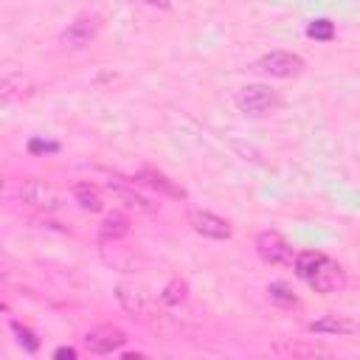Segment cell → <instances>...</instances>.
<instances>
[{
	"label": "cell",
	"instance_id": "cell-1",
	"mask_svg": "<svg viewBox=\"0 0 360 360\" xmlns=\"http://www.w3.org/2000/svg\"><path fill=\"white\" fill-rule=\"evenodd\" d=\"M14 197L22 200L25 205L31 208H42V211H53L59 205V194L51 183L39 180V177H28V180H20L17 188H14Z\"/></svg>",
	"mask_w": 360,
	"mask_h": 360
},
{
	"label": "cell",
	"instance_id": "cell-2",
	"mask_svg": "<svg viewBox=\"0 0 360 360\" xmlns=\"http://www.w3.org/2000/svg\"><path fill=\"white\" fill-rule=\"evenodd\" d=\"M98 28H101V17H98V14H93V11L76 14V17L68 22V28L59 34V42H62L65 48H84V45H90V42L96 39Z\"/></svg>",
	"mask_w": 360,
	"mask_h": 360
},
{
	"label": "cell",
	"instance_id": "cell-3",
	"mask_svg": "<svg viewBox=\"0 0 360 360\" xmlns=\"http://www.w3.org/2000/svg\"><path fill=\"white\" fill-rule=\"evenodd\" d=\"M256 250H259V256H262L267 264L290 267L292 259H295L292 245H290L278 231H262V233L256 236Z\"/></svg>",
	"mask_w": 360,
	"mask_h": 360
},
{
	"label": "cell",
	"instance_id": "cell-4",
	"mask_svg": "<svg viewBox=\"0 0 360 360\" xmlns=\"http://www.w3.org/2000/svg\"><path fill=\"white\" fill-rule=\"evenodd\" d=\"M307 284L315 290V292H338V290H343L346 287V270L338 264V262H332V259H321V264L312 270V276L307 278Z\"/></svg>",
	"mask_w": 360,
	"mask_h": 360
},
{
	"label": "cell",
	"instance_id": "cell-5",
	"mask_svg": "<svg viewBox=\"0 0 360 360\" xmlns=\"http://www.w3.org/2000/svg\"><path fill=\"white\" fill-rule=\"evenodd\" d=\"M127 343V335L118 326H93L84 332V349L93 354H112Z\"/></svg>",
	"mask_w": 360,
	"mask_h": 360
},
{
	"label": "cell",
	"instance_id": "cell-6",
	"mask_svg": "<svg viewBox=\"0 0 360 360\" xmlns=\"http://www.w3.org/2000/svg\"><path fill=\"white\" fill-rule=\"evenodd\" d=\"M259 70H264L276 79H290V76H298L304 70V59L298 53H290V51H270L259 59Z\"/></svg>",
	"mask_w": 360,
	"mask_h": 360
},
{
	"label": "cell",
	"instance_id": "cell-7",
	"mask_svg": "<svg viewBox=\"0 0 360 360\" xmlns=\"http://www.w3.org/2000/svg\"><path fill=\"white\" fill-rule=\"evenodd\" d=\"M276 104V93L264 84H248L236 93V107L248 115H262L264 110H270Z\"/></svg>",
	"mask_w": 360,
	"mask_h": 360
},
{
	"label": "cell",
	"instance_id": "cell-8",
	"mask_svg": "<svg viewBox=\"0 0 360 360\" xmlns=\"http://www.w3.org/2000/svg\"><path fill=\"white\" fill-rule=\"evenodd\" d=\"M188 225H191L200 236H208V239H228V236H231V225H228L222 217H217V214H211V211H202V208L188 211Z\"/></svg>",
	"mask_w": 360,
	"mask_h": 360
},
{
	"label": "cell",
	"instance_id": "cell-9",
	"mask_svg": "<svg viewBox=\"0 0 360 360\" xmlns=\"http://www.w3.org/2000/svg\"><path fill=\"white\" fill-rule=\"evenodd\" d=\"M135 180H138L141 186H146V188L163 194V197H174V200H183V197H186V188L177 186L174 180H169L166 174H160L158 169H141V172L135 174Z\"/></svg>",
	"mask_w": 360,
	"mask_h": 360
},
{
	"label": "cell",
	"instance_id": "cell-10",
	"mask_svg": "<svg viewBox=\"0 0 360 360\" xmlns=\"http://www.w3.org/2000/svg\"><path fill=\"white\" fill-rule=\"evenodd\" d=\"M107 191L112 194V197H118L127 208H132V211H141V214H152L158 205L155 202H149L143 194H138L135 188H129L127 183H121V180H110L107 183Z\"/></svg>",
	"mask_w": 360,
	"mask_h": 360
},
{
	"label": "cell",
	"instance_id": "cell-11",
	"mask_svg": "<svg viewBox=\"0 0 360 360\" xmlns=\"http://www.w3.org/2000/svg\"><path fill=\"white\" fill-rule=\"evenodd\" d=\"M309 332H315V335H352V332H357V326L349 318L323 315V318H318V321L309 323Z\"/></svg>",
	"mask_w": 360,
	"mask_h": 360
},
{
	"label": "cell",
	"instance_id": "cell-12",
	"mask_svg": "<svg viewBox=\"0 0 360 360\" xmlns=\"http://www.w3.org/2000/svg\"><path fill=\"white\" fill-rule=\"evenodd\" d=\"M98 233H101V242H118V239H124L129 233V219L121 211H112V214L104 217Z\"/></svg>",
	"mask_w": 360,
	"mask_h": 360
},
{
	"label": "cell",
	"instance_id": "cell-13",
	"mask_svg": "<svg viewBox=\"0 0 360 360\" xmlns=\"http://www.w3.org/2000/svg\"><path fill=\"white\" fill-rule=\"evenodd\" d=\"M73 200L79 202L82 211H90V214H96V211L104 208V200H101V194H98V188L93 183H79L73 188Z\"/></svg>",
	"mask_w": 360,
	"mask_h": 360
},
{
	"label": "cell",
	"instance_id": "cell-14",
	"mask_svg": "<svg viewBox=\"0 0 360 360\" xmlns=\"http://www.w3.org/2000/svg\"><path fill=\"white\" fill-rule=\"evenodd\" d=\"M28 87H31L28 76H22V73L6 76V79H0V101H17L28 93Z\"/></svg>",
	"mask_w": 360,
	"mask_h": 360
},
{
	"label": "cell",
	"instance_id": "cell-15",
	"mask_svg": "<svg viewBox=\"0 0 360 360\" xmlns=\"http://www.w3.org/2000/svg\"><path fill=\"white\" fill-rule=\"evenodd\" d=\"M276 352L287 357H332V352L321 343H281L276 346Z\"/></svg>",
	"mask_w": 360,
	"mask_h": 360
},
{
	"label": "cell",
	"instance_id": "cell-16",
	"mask_svg": "<svg viewBox=\"0 0 360 360\" xmlns=\"http://www.w3.org/2000/svg\"><path fill=\"white\" fill-rule=\"evenodd\" d=\"M321 259H323V253H318V250H304V253H295V259H292V264H295V273L307 281L309 276H312V270L321 264Z\"/></svg>",
	"mask_w": 360,
	"mask_h": 360
},
{
	"label": "cell",
	"instance_id": "cell-17",
	"mask_svg": "<svg viewBox=\"0 0 360 360\" xmlns=\"http://www.w3.org/2000/svg\"><path fill=\"white\" fill-rule=\"evenodd\" d=\"M186 295H188V287H186L183 278H172V281L163 287V292H160V298H163L166 304H183Z\"/></svg>",
	"mask_w": 360,
	"mask_h": 360
},
{
	"label": "cell",
	"instance_id": "cell-18",
	"mask_svg": "<svg viewBox=\"0 0 360 360\" xmlns=\"http://www.w3.org/2000/svg\"><path fill=\"white\" fill-rule=\"evenodd\" d=\"M115 298H118V304H121V307H124L129 315H138V312H141V307H143V304H141V295H138L135 290L124 287V284L115 290Z\"/></svg>",
	"mask_w": 360,
	"mask_h": 360
},
{
	"label": "cell",
	"instance_id": "cell-19",
	"mask_svg": "<svg viewBox=\"0 0 360 360\" xmlns=\"http://www.w3.org/2000/svg\"><path fill=\"white\" fill-rule=\"evenodd\" d=\"M307 34H309L312 39H318V42H329V39L335 37V25L321 17V20H312V22L307 25Z\"/></svg>",
	"mask_w": 360,
	"mask_h": 360
},
{
	"label": "cell",
	"instance_id": "cell-20",
	"mask_svg": "<svg viewBox=\"0 0 360 360\" xmlns=\"http://www.w3.org/2000/svg\"><path fill=\"white\" fill-rule=\"evenodd\" d=\"M11 332L17 335V340H20V346L25 349V352H37L39 349V340H37V335L28 329V326H22V323H17V321H11Z\"/></svg>",
	"mask_w": 360,
	"mask_h": 360
},
{
	"label": "cell",
	"instance_id": "cell-21",
	"mask_svg": "<svg viewBox=\"0 0 360 360\" xmlns=\"http://www.w3.org/2000/svg\"><path fill=\"white\" fill-rule=\"evenodd\" d=\"M267 295H270V301L278 304V307H298V298H295L284 284H270V287H267Z\"/></svg>",
	"mask_w": 360,
	"mask_h": 360
},
{
	"label": "cell",
	"instance_id": "cell-22",
	"mask_svg": "<svg viewBox=\"0 0 360 360\" xmlns=\"http://www.w3.org/2000/svg\"><path fill=\"white\" fill-rule=\"evenodd\" d=\"M59 149V143H53V141H39V138H34L31 143H28V152H34V155H39V152H56Z\"/></svg>",
	"mask_w": 360,
	"mask_h": 360
},
{
	"label": "cell",
	"instance_id": "cell-23",
	"mask_svg": "<svg viewBox=\"0 0 360 360\" xmlns=\"http://www.w3.org/2000/svg\"><path fill=\"white\" fill-rule=\"evenodd\" d=\"M53 357H59V360H65V357L73 360V357H76V349H70V346H59V349L53 352Z\"/></svg>",
	"mask_w": 360,
	"mask_h": 360
},
{
	"label": "cell",
	"instance_id": "cell-24",
	"mask_svg": "<svg viewBox=\"0 0 360 360\" xmlns=\"http://www.w3.org/2000/svg\"><path fill=\"white\" fill-rule=\"evenodd\" d=\"M0 197H14V191L8 188V180L0 174Z\"/></svg>",
	"mask_w": 360,
	"mask_h": 360
},
{
	"label": "cell",
	"instance_id": "cell-25",
	"mask_svg": "<svg viewBox=\"0 0 360 360\" xmlns=\"http://www.w3.org/2000/svg\"><path fill=\"white\" fill-rule=\"evenodd\" d=\"M141 3H146V6H158V8H169V6H172V0H141Z\"/></svg>",
	"mask_w": 360,
	"mask_h": 360
},
{
	"label": "cell",
	"instance_id": "cell-26",
	"mask_svg": "<svg viewBox=\"0 0 360 360\" xmlns=\"http://www.w3.org/2000/svg\"><path fill=\"white\" fill-rule=\"evenodd\" d=\"M6 276H8V270H6V264L0 262V278H6Z\"/></svg>",
	"mask_w": 360,
	"mask_h": 360
}]
</instances>
